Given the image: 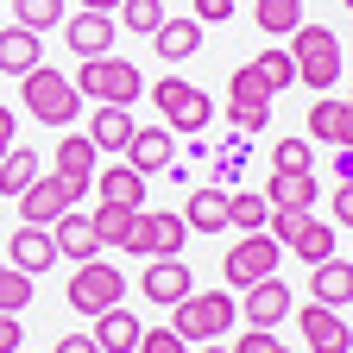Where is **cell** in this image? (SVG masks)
Here are the masks:
<instances>
[{
  "label": "cell",
  "instance_id": "obj_1",
  "mask_svg": "<svg viewBox=\"0 0 353 353\" xmlns=\"http://www.w3.org/2000/svg\"><path fill=\"white\" fill-rule=\"evenodd\" d=\"M76 82V95H88V101H101V108H132L145 95V76H139V63L132 57H82V70L70 76Z\"/></svg>",
  "mask_w": 353,
  "mask_h": 353
},
{
  "label": "cell",
  "instance_id": "obj_2",
  "mask_svg": "<svg viewBox=\"0 0 353 353\" xmlns=\"http://www.w3.org/2000/svg\"><path fill=\"white\" fill-rule=\"evenodd\" d=\"M234 316H240L234 290H190L183 303H170V328L183 334L190 347H202V341H221V334L234 328Z\"/></svg>",
  "mask_w": 353,
  "mask_h": 353
},
{
  "label": "cell",
  "instance_id": "obj_3",
  "mask_svg": "<svg viewBox=\"0 0 353 353\" xmlns=\"http://www.w3.org/2000/svg\"><path fill=\"white\" fill-rule=\"evenodd\" d=\"M19 108H32V120H44V126H70L82 114V95H76V82L63 70L38 63V70L19 76Z\"/></svg>",
  "mask_w": 353,
  "mask_h": 353
},
{
  "label": "cell",
  "instance_id": "obj_4",
  "mask_svg": "<svg viewBox=\"0 0 353 353\" xmlns=\"http://www.w3.org/2000/svg\"><path fill=\"white\" fill-rule=\"evenodd\" d=\"M290 57H296V82H309L316 95H328V88L341 82V38L328 26H296L290 32Z\"/></svg>",
  "mask_w": 353,
  "mask_h": 353
},
{
  "label": "cell",
  "instance_id": "obj_5",
  "mask_svg": "<svg viewBox=\"0 0 353 353\" xmlns=\"http://www.w3.org/2000/svg\"><path fill=\"white\" fill-rule=\"evenodd\" d=\"M70 309H82V316H101V309H114V303H126V278H120V265H108V259H88V265H76L70 272Z\"/></svg>",
  "mask_w": 353,
  "mask_h": 353
},
{
  "label": "cell",
  "instance_id": "obj_6",
  "mask_svg": "<svg viewBox=\"0 0 353 353\" xmlns=\"http://www.w3.org/2000/svg\"><path fill=\"white\" fill-rule=\"evenodd\" d=\"M278 265H284V246L272 234H240L234 252L221 259V272H228V290H252L259 278H278Z\"/></svg>",
  "mask_w": 353,
  "mask_h": 353
},
{
  "label": "cell",
  "instance_id": "obj_7",
  "mask_svg": "<svg viewBox=\"0 0 353 353\" xmlns=\"http://www.w3.org/2000/svg\"><path fill=\"white\" fill-rule=\"evenodd\" d=\"M152 101H158L164 126H170V132H190V139H196V132L214 120L208 95H202L196 82H183V76H164V82H152Z\"/></svg>",
  "mask_w": 353,
  "mask_h": 353
},
{
  "label": "cell",
  "instance_id": "obj_8",
  "mask_svg": "<svg viewBox=\"0 0 353 353\" xmlns=\"http://www.w3.org/2000/svg\"><path fill=\"white\" fill-rule=\"evenodd\" d=\"M272 88H265V76L252 70V63H240L234 76H228V120H234V132H259L265 120H272Z\"/></svg>",
  "mask_w": 353,
  "mask_h": 353
},
{
  "label": "cell",
  "instance_id": "obj_9",
  "mask_svg": "<svg viewBox=\"0 0 353 353\" xmlns=\"http://www.w3.org/2000/svg\"><path fill=\"white\" fill-rule=\"evenodd\" d=\"M183 214H164V208H139V228L126 240V259H183Z\"/></svg>",
  "mask_w": 353,
  "mask_h": 353
},
{
  "label": "cell",
  "instance_id": "obj_10",
  "mask_svg": "<svg viewBox=\"0 0 353 353\" xmlns=\"http://www.w3.org/2000/svg\"><path fill=\"white\" fill-rule=\"evenodd\" d=\"M13 202H19V214L32 221V228H51V221H57V214H70V208H82V196H76V190L63 183V176H57V170H51V176H38V183H26V190H19Z\"/></svg>",
  "mask_w": 353,
  "mask_h": 353
},
{
  "label": "cell",
  "instance_id": "obj_11",
  "mask_svg": "<svg viewBox=\"0 0 353 353\" xmlns=\"http://www.w3.org/2000/svg\"><path fill=\"white\" fill-rule=\"evenodd\" d=\"M290 309H296V296H290L284 278H259L252 290H240V322L246 328H278Z\"/></svg>",
  "mask_w": 353,
  "mask_h": 353
},
{
  "label": "cell",
  "instance_id": "obj_12",
  "mask_svg": "<svg viewBox=\"0 0 353 353\" xmlns=\"http://www.w3.org/2000/svg\"><path fill=\"white\" fill-rule=\"evenodd\" d=\"M190 290H196L190 259H145V272H139V296H145V303L170 309V303H183Z\"/></svg>",
  "mask_w": 353,
  "mask_h": 353
},
{
  "label": "cell",
  "instance_id": "obj_13",
  "mask_svg": "<svg viewBox=\"0 0 353 353\" xmlns=\"http://www.w3.org/2000/svg\"><path fill=\"white\" fill-rule=\"evenodd\" d=\"M51 158H57V176H63L76 196H88V190H95V170H101L95 158H101V152H95V139H88V132H63Z\"/></svg>",
  "mask_w": 353,
  "mask_h": 353
},
{
  "label": "cell",
  "instance_id": "obj_14",
  "mask_svg": "<svg viewBox=\"0 0 353 353\" xmlns=\"http://www.w3.org/2000/svg\"><path fill=\"white\" fill-rule=\"evenodd\" d=\"M7 265L13 272H26V278H44L57 265V240H51V228H32V221H19V234L7 240Z\"/></svg>",
  "mask_w": 353,
  "mask_h": 353
},
{
  "label": "cell",
  "instance_id": "obj_15",
  "mask_svg": "<svg viewBox=\"0 0 353 353\" xmlns=\"http://www.w3.org/2000/svg\"><path fill=\"white\" fill-rule=\"evenodd\" d=\"M120 158H126L132 170L158 176V170H170V158H176V132H170V126H132V139H126Z\"/></svg>",
  "mask_w": 353,
  "mask_h": 353
},
{
  "label": "cell",
  "instance_id": "obj_16",
  "mask_svg": "<svg viewBox=\"0 0 353 353\" xmlns=\"http://www.w3.org/2000/svg\"><path fill=\"white\" fill-rule=\"evenodd\" d=\"M51 240H57V259H76V265L101 259V240H95V221H88V208L57 214V221H51Z\"/></svg>",
  "mask_w": 353,
  "mask_h": 353
},
{
  "label": "cell",
  "instance_id": "obj_17",
  "mask_svg": "<svg viewBox=\"0 0 353 353\" xmlns=\"http://www.w3.org/2000/svg\"><path fill=\"white\" fill-rule=\"evenodd\" d=\"M296 322H303L309 353H347V347H353V334H347V322H341V309L309 303V309H296Z\"/></svg>",
  "mask_w": 353,
  "mask_h": 353
},
{
  "label": "cell",
  "instance_id": "obj_18",
  "mask_svg": "<svg viewBox=\"0 0 353 353\" xmlns=\"http://www.w3.org/2000/svg\"><path fill=\"white\" fill-rule=\"evenodd\" d=\"M63 38L76 57H108L114 51V13H63Z\"/></svg>",
  "mask_w": 353,
  "mask_h": 353
},
{
  "label": "cell",
  "instance_id": "obj_19",
  "mask_svg": "<svg viewBox=\"0 0 353 353\" xmlns=\"http://www.w3.org/2000/svg\"><path fill=\"white\" fill-rule=\"evenodd\" d=\"M309 303L347 309V303H353V259H322V265H309Z\"/></svg>",
  "mask_w": 353,
  "mask_h": 353
},
{
  "label": "cell",
  "instance_id": "obj_20",
  "mask_svg": "<svg viewBox=\"0 0 353 353\" xmlns=\"http://www.w3.org/2000/svg\"><path fill=\"white\" fill-rule=\"evenodd\" d=\"M309 139L353 152V101H334V95H322L316 108H309Z\"/></svg>",
  "mask_w": 353,
  "mask_h": 353
},
{
  "label": "cell",
  "instance_id": "obj_21",
  "mask_svg": "<svg viewBox=\"0 0 353 353\" xmlns=\"http://www.w3.org/2000/svg\"><path fill=\"white\" fill-rule=\"evenodd\" d=\"M202 32H208L202 19H190V13H170V19L152 32V44H158V57H164V63H183V57H196V51H202Z\"/></svg>",
  "mask_w": 353,
  "mask_h": 353
},
{
  "label": "cell",
  "instance_id": "obj_22",
  "mask_svg": "<svg viewBox=\"0 0 353 353\" xmlns=\"http://www.w3.org/2000/svg\"><path fill=\"white\" fill-rule=\"evenodd\" d=\"M95 196L114 202V208H145V170H132L126 158L108 164V170H95Z\"/></svg>",
  "mask_w": 353,
  "mask_h": 353
},
{
  "label": "cell",
  "instance_id": "obj_23",
  "mask_svg": "<svg viewBox=\"0 0 353 353\" xmlns=\"http://www.w3.org/2000/svg\"><path fill=\"white\" fill-rule=\"evenodd\" d=\"M183 228H190V234H228V190H221V183L190 190V202H183Z\"/></svg>",
  "mask_w": 353,
  "mask_h": 353
},
{
  "label": "cell",
  "instance_id": "obj_24",
  "mask_svg": "<svg viewBox=\"0 0 353 353\" xmlns=\"http://www.w3.org/2000/svg\"><path fill=\"white\" fill-rule=\"evenodd\" d=\"M139 334H145V322L132 309H120V303L95 316V347L101 353H139Z\"/></svg>",
  "mask_w": 353,
  "mask_h": 353
},
{
  "label": "cell",
  "instance_id": "obj_25",
  "mask_svg": "<svg viewBox=\"0 0 353 353\" xmlns=\"http://www.w3.org/2000/svg\"><path fill=\"white\" fill-rule=\"evenodd\" d=\"M316 196H322L316 170H272V183H265L272 208H316Z\"/></svg>",
  "mask_w": 353,
  "mask_h": 353
},
{
  "label": "cell",
  "instance_id": "obj_26",
  "mask_svg": "<svg viewBox=\"0 0 353 353\" xmlns=\"http://www.w3.org/2000/svg\"><path fill=\"white\" fill-rule=\"evenodd\" d=\"M38 63H44L38 32H26V26H7V32H0V76H26Z\"/></svg>",
  "mask_w": 353,
  "mask_h": 353
},
{
  "label": "cell",
  "instance_id": "obj_27",
  "mask_svg": "<svg viewBox=\"0 0 353 353\" xmlns=\"http://www.w3.org/2000/svg\"><path fill=\"white\" fill-rule=\"evenodd\" d=\"M88 139H95V152H126V139H132V108H95Z\"/></svg>",
  "mask_w": 353,
  "mask_h": 353
},
{
  "label": "cell",
  "instance_id": "obj_28",
  "mask_svg": "<svg viewBox=\"0 0 353 353\" xmlns=\"http://www.w3.org/2000/svg\"><path fill=\"white\" fill-rule=\"evenodd\" d=\"M265 221H272V202L259 190H228V228L234 234H265Z\"/></svg>",
  "mask_w": 353,
  "mask_h": 353
},
{
  "label": "cell",
  "instance_id": "obj_29",
  "mask_svg": "<svg viewBox=\"0 0 353 353\" xmlns=\"http://www.w3.org/2000/svg\"><path fill=\"white\" fill-rule=\"evenodd\" d=\"M88 221H95V240H101V246H120V252H126L132 228H139V208H114V202H101V208H88Z\"/></svg>",
  "mask_w": 353,
  "mask_h": 353
},
{
  "label": "cell",
  "instance_id": "obj_30",
  "mask_svg": "<svg viewBox=\"0 0 353 353\" xmlns=\"http://www.w3.org/2000/svg\"><path fill=\"white\" fill-rule=\"evenodd\" d=\"M284 252H290V259H303V265H322V259H334V228L309 214V221H303V234H296Z\"/></svg>",
  "mask_w": 353,
  "mask_h": 353
},
{
  "label": "cell",
  "instance_id": "obj_31",
  "mask_svg": "<svg viewBox=\"0 0 353 353\" xmlns=\"http://www.w3.org/2000/svg\"><path fill=\"white\" fill-rule=\"evenodd\" d=\"M252 19H259V32L290 38V32L303 26V0H252Z\"/></svg>",
  "mask_w": 353,
  "mask_h": 353
},
{
  "label": "cell",
  "instance_id": "obj_32",
  "mask_svg": "<svg viewBox=\"0 0 353 353\" xmlns=\"http://www.w3.org/2000/svg\"><path fill=\"white\" fill-rule=\"evenodd\" d=\"M246 139H252V132H228V139H221V152H208V158H214V176H221V190H228L234 176L252 164V145H246Z\"/></svg>",
  "mask_w": 353,
  "mask_h": 353
},
{
  "label": "cell",
  "instance_id": "obj_33",
  "mask_svg": "<svg viewBox=\"0 0 353 353\" xmlns=\"http://www.w3.org/2000/svg\"><path fill=\"white\" fill-rule=\"evenodd\" d=\"M164 19H170V13H164V0H120V26H126L132 38H152Z\"/></svg>",
  "mask_w": 353,
  "mask_h": 353
},
{
  "label": "cell",
  "instance_id": "obj_34",
  "mask_svg": "<svg viewBox=\"0 0 353 353\" xmlns=\"http://www.w3.org/2000/svg\"><path fill=\"white\" fill-rule=\"evenodd\" d=\"M26 183H38V158H32V152H19V145H13V152H7V158H0V196H19V190H26Z\"/></svg>",
  "mask_w": 353,
  "mask_h": 353
},
{
  "label": "cell",
  "instance_id": "obj_35",
  "mask_svg": "<svg viewBox=\"0 0 353 353\" xmlns=\"http://www.w3.org/2000/svg\"><path fill=\"white\" fill-rule=\"evenodd\" d=\"M13 19L26 32H51V26H63V0H13Z\"/></svg>",
  "mask_w": 353,
  "mask_h": 353
},
{
  "label": "cell",
  "instance_id": "obj_36",
  "mask_svg": "<svg viewBox=\"0 0 353 353\" xmlns=\"http://www.w3.org/2000/svg\"><path fill=\"white\" fill-rule=\"evenodd\" d=\"M252 70L265 76V88H272V95H284V88L296 82V57H290V51H265V57H252Z\"/></svg>",
  "mask_w": 353,
  "mask_h": 353
},
{
  "label": "cell",
  "instance_id": "obj_37",
  "mask_svg": "<svg viewBox=\"0 0 353 353\" xmlns=\"http://www.w3.org/2000/svg\"><path fill=\"white\" fill-rule=\"evenodd\" d=\"M19 309H32V278L26 272H0V316H19Z\"/></svg>",
  "mask_w": 353,
  "mask_h": 353
},
{
  "label": "cell",
  "instance_id": "obj_38",
  "mask_svg": "<svg viewBox=\"0 0 353 353\" xmlns=\"http://www.w3.org/2000/svg\"><path fill=\"white\" fill-rule=\"evenodd\" d=\"M272 170H316V152H309V139H303V132L278 139V152H272Z\"/></svg>",
  "mask_w": 353,
  "mask_h": 353
},
{
  "label": "cell",
  "instance_id": "obj_39",
  "mask_svg": "<svg viewBox=\"0 0 353 353\" xmlns=\"http://www.w3.org/2000/svg\"><path fill=\"white\" fill-rule=\"evenodd\" d=\"M303 221H309V208H272V221H265V234H272L278 246H290V240L303 234Z\"/></svg>",
  "mask_w": 353,
  "mask_h": 353
},
{
  "label": "cell",
  "instance_id": "obj_40",
  "mask_svg": "<svg viewBox=\"0 0 353 353\" xmlns=\"http://www.w3.org/2000/svg\"><path fill=\"white\" fill-rule=\"evenodd\" d=\"M139 353H190V341L176 334V328H145L139 334Z\"/></svg>",
  "mask_w": 353,
  "mask_h": 353
},
{
  "label": "cell",
  "instance_id": "obj_41",
  "mask_svg": "<svg viewBox=\"0 0 353 353\" xmlns=\"http://www.w3.org/2000/svg\"><path fill=\"white\" fill-rule=\"evenodd\" d=\"M278 347H284V341H278L272 328H246V334L234 341V353H278Z\"/></svg>",
  "mask_w": 353,
  "mask_h": 353
},
{
  "label": "cell",
  "instance_id": "obj_42",
  "mask_svg": "<svg viewBox=\"0 0 353 353\" xmlns=\"http://www.w3.org/2000/svg\"><path fill=\"white\" fill-rule=\"evenodd\" d=\"M190 19H202V26H221V19H234V0H190Z\"/></svg>",
  "mask_w": 353,
  "mask_h": 353
},
{
  "label": "cell",
  "instance_id": "obj_43",
  "mask_svg": "<svg viewBox=\"0 0 353 353\" xmlns=\"http://www.w3.org/2000/svg\"><path fill=\"white\" fill-rule=\"evenodd\" d=\"M26 347V328H19V316H0V353H19Z\"/></svg>",
  "mask_w": 353,
  "mask_h": 353
},
{
  "label": "cell",
  "instance_id": "obj_44",
  "mask_svg": "<svg viewBox=\"0 0 353 353\" xmlns=\"http://www.w3.org/2000/svg\"><path fill=\"white\" fill-rule=\"evenodd\" d=\"M334 228H353V183L334 190Z\"/></svg>",
  "mask_w": 353,
  "mask_h": 353
},
{
  "label": "cell",
  "instance_id": "obj_45",
  "mask_svg": "<svg viewBox=\"0 0 353 353\" xmlns=\"http://www.w3.org/2000/svg\"><path fill=\"white\" fill-rule=\"evenodd\" d=\"M51 353H101V347H95V334H63Z\"/></svg>",
  "mask_w": 353,
  "mask_h": 353
},
{
  "label": "cell",
  "instance_id": "obj_46",
  "mask_svg": "<svg viewBox=\"0 0 353 353\" xmlns=\"http://www.w3.org/2000/svg\"><path fill=\"white\" fill-rule=\"evenodd\" d=\"M13 139H19V120H13V108H0V158L13 152Z\"/></svg>",
  "mask_w": 353,
  "mask_h": 353
},
{
  "label": "cell",
  "instance_id": "obj_47",
  "mask_svg": "<svg viewBox=\"0 0 353 353\" xmlns=\"http://www.w3.org/2000/svg\"><path fill=\"white\" fill-rule=\"evenodd\" d=\"M334 176H341V183H353V152H334Z\"/></svg>",
  "mask_w": 353,
  "mask_h": 353
},
{
  "label": "cell",
  "instance_id": "obj_48",
  "mask_svg": "<svg viewBox=\"0 0 353 353\" xmlns=\"http://www.w3.org/2000/svg\"><path fill=\"white\" fill-rule=\"evenodd\" d=\"M76 7H82V13H114L120 0H76Z\"/></svg>",
  "mask_w": 353,
  "mask_h": 353
},
{
  "label": "cell",
  "instance_id": "obj_49",
  "mask_svg": "<svg viewBox=\"0 0 353 353\" xmlns=\"http://www.w3.org/2000/svg\"><path fill=\"white\" fill-rule=\"evenodd\" d=\"M196 353H234V347H221V341H202V347H196Z\"/></svg>",
  "mask_w": 353,
  "mask_h": 353
},
{
  "label": "cell",
  "instance_id": "obj_50",
  "mask_svg": "<svg viewBox=\"0 0 353 353\" xmlns=\"http://www.w3.org/2000/svg\"><path fill=\"white\" fill-rule=\"evenodd\" d=\"M341 7H347V13H353V0H341Z\"/></svg>",
  "mask_w": 353,
  "mask_h": 353
},
{
  "label": "cell",
  "instance_id": "obj_51",
  "mask_svg": "<svg viewBox=\"0 0 353 353\" xmlns=\"http://www.w3.org/2000/svg\"><path fill=\"white\" fill-rule=\"evenodd\" d=\"M278 353H290V347H278Z\"/></svg>",
  "mask_w": 353,
  "mask_h": 353
},
{
  "label": "cell",
  "instance_id": "obj_52",
  "mask_svg": "<svg viewBox=\"0 0 353 353\" xmlns=\"http://www.w3.org/2000/svg\"><path fill=\"white\" fill-rule=\"evenodd\" d=\"M0 272H7V265H0Z\"/></svg>",
  "mask_w": 353,
  "mask_h": 353
},
{
  "label": "cell",
  "instance_id": "obj_53",
  "mask_svg": "<svg viewBox=\"0 0 353 353\" xmlns=\"http://www.w3.org/2000/svg\"><path fill=\"white\" fill-rule=\"evenodd\" d=\"M234 7H240V0H234Z\"/></svg>",
  "mask_w": 353,
  "mask_h": 353
},
{
  "label": "cell",
  "instance_id": "obj_54",
  "mask_svg": "<svg viewBox=\"0 0 353 353\" xmlns=\"http://www.w3.org/2000/svg\"><path fill=\"white\" fill-rule=\"evenodd\" d=\"M347 353H353V347H347Z\"/></svg>",
  "mask_w": 353,
  "mask_h": 353
}]
</instances>
